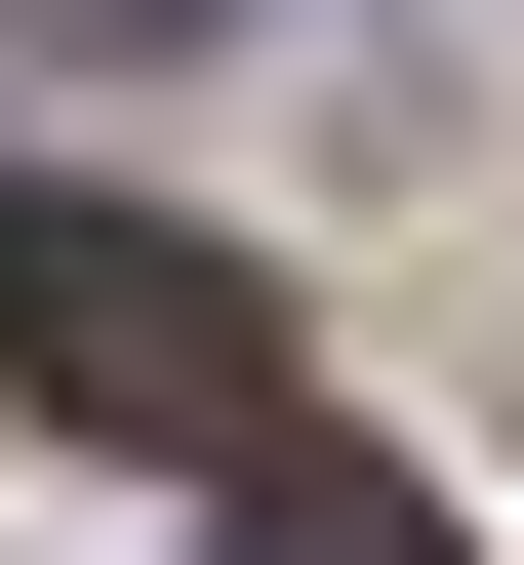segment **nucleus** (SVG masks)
<instances>
[{"label": "nucleus", "instance_id": "2", "mask_svg": "<svg viewBox=\"0 0 524 565\" xmlns=\"http://www.w3.org/2000/svg\"><path fill=\"white\" fill-rule=\"evenodd\" d=\"M243 565H484L404 445H323V404H243Z\"/></svg>", "mask_w": 524, "mask_h": 565}, {"label": "nucleus", "instance_id": "1", "mask_svg": "<svg viewBox=\"0 0 524 565\" xmlns=\"http://www.w3.org/2000/svg\"><path fill=\"white\" fill-rule=\"evenodd\" d=\"M0 404H41V445H202V484H243L282 282H243V243H162V202H0Z\"/></svg>", "mask_w": 524, "mask_h": 565}, {"label": "nucleus", "instance_id": "3", "mask_svg": "<svg viewBox=\"0 0 524 565\" xmlns=\"http://www.w3.org/2000/svg\"><path fill=\"white\" fill-rule=\"evenodd\" d=\"M0 41H243V0H0Z\"/></svg>", "mask_w": 524, "mask_h": 565}]
</instances>
